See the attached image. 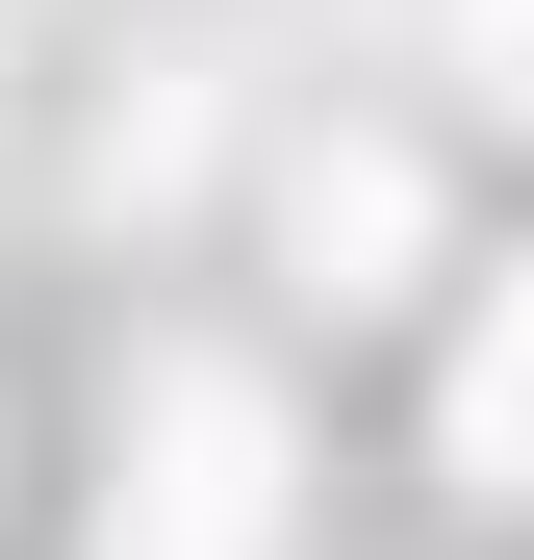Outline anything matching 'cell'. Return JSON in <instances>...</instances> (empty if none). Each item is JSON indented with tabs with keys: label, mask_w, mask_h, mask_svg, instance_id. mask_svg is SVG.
<instances>
[{
	"label": "cell",
	"mask_w": 534,
	"mask_h": 560,
	"mask_svg": "<svg viewBox=\"0 0 534 560\" xmlns=\"http://www.w3.org/2000/svg\"><path fill=\"white\" fill-rule=\"evenodd\" d=\"M459 77H484V103H534V0H459Z\"/></svg>",
	"instance_id": "277c9868"
},
{
	"label": "cell",
	"mask_w": 534,
	"mask_h": 560,
	"mask_svg": "<svg viewBox=\"0 0 534 560\" xmlns=\"http://www.w3.org/2000/svg\"><path fill=\"white\" fill-rule=\"evenodd\" d=\"M432 458H459V485H484V510L534 485V280H509V306L459 331V408H432Z\"/></svg>",
	"instance_id": "3957f363"
},
{
	"label": "cell",
	"mask_w": 534,
	"mask_h": 560,
	"mask_svg": "<svg viewBox=\"0 0 534 560\" xmlns=\"http://www.w3.org/2000/svg\"><path fill=\"white\" fill-rule=\"evenodd\" d=\"M281 255L331 280V306H382V280L432 255V178H407L382 128H331V153H281Z\"/></svg>",
	"instance_id": "7a4b0ae2"
},
{
	"label": "cell",
	"mask_w": 534,
	"mask_h": 560,
	"mask_svg": "<svg viewBox=\"0 0 534 560\" xmlns=\"http://www.w3.org/2000/svg\"><path fill=\"white\" fill-rule=\"evenodd\" d=\"M103 560H281V383H254V357H153L128 383Z\"/></svg>",
	"instance_id": "6da1fadb"
}]
</instances>
